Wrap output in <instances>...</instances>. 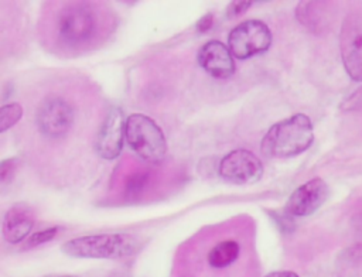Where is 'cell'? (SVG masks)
<instances>
[{
  "mask_svg": "<svg viewBox=\"0 0 362 277\" xmlns=\"http://www.w3.org/2000/svg\"><path fill=\"white\" fill-rule=\"evenodd\" d=\"M329 188L322 178H313L296 188L287 199L284 212L293 218L310 216L328 199Z\"/></svg>",
  "mask_w": 362,
  "mask_h": 277,
  "instance_id": "9",
  "label": "cell"
},
{
  "mask_svg": "<svg viewBox=\"0 0 362 277\" xmlns=\"http://www.w3.org/2000/svg\"><path fill=\"white\" fill-rule=\"evenodd\" d=\"M240 253V246L235 240H222L215 244L208 253V263L211 267L223 269L232 264Z\"/></svg>",
  "mask_w": 362,
  "mask_h": 277,
  "instance_id": "13",
  "label": "cell"
},
{
  "mask_svg": "<svg viewBox=\"0 0 362 277\" xmlns=\"http://www.w3.org/2000/svg\"><path fill=\"white\" fill-rule=\"evenodd\" d=\"M136 246L130 235L100 233L71 239L62 244V252L81 259H116L132 254Z\"/></svg>",
  "mask_w": 362,
  "mask_h": 277,
  "instance_id": "2",
  "label": "cell"
},
{
  "mask_svg": "<svg viewBox=\"0 0 362 277\" xmlns=\"http://www.w3.org/2000/svg\"><path fill=\"white\" fill-rule=\"evenodd\" d=\"M218 172L225 181L232 184H253L262 178L263 164L252 151L236 148L222 157Z\"/></svg>",
  "mask_w": 362,
  "mask_h": 277,
  "instance_id": "7",
  "label": "cell"
},
{
  "mask_svg": "<svg viewBox=\"0 0 362 277\" xmlns=\"http://www.w3.org/2000/svg\"><path fill=\"white\" fill-rule=\"evenodd\" d=\"M38 130L51 138L65 136L74 124V109L62 98L45 99L37 112Z\"/></svg>",
  "mask_w": 362,
  "mask_h": 277,
  "instance_id": "8",
  "label": "cell"
},
{
  "mask_svg": "<svg viewBox=\"0 0 362 277\" xmlns=\"http://www.w3.org/2000/svg\"><path fill=\"white\" fill-rule=\"evenodd\" d=\"M314 141V129L310 117L296 113L274 123L262 140V153L270 158L296 157Z\"/></svg>",
  "mask_w": 362,
  "mask_h": 277,
  "instance_id": "1",
  "label": "cell"
},
{
  "mask_svg": "<svg viewBox=\"0 0 362 277\" xmlns=\"http://www.w3.org/2000/svg\"><path fill=\"white\" fill-rule=\"evenodd\" d=\"M16 164H17V158H7L3 160L0 164V182L6 184L7 181L11 179L13 172L16 170Z\"/></svg>",
  "mask_w": 362,
  "mask_h": 277,
  "instance_id": "16",
  "label": "cell"
},
{
  "mask_svg": "<svg viewBox=\"0 0 362 277\" xmlns=\"http://www.w3.org/2000/svg\"><path fill=\"white\" fill-rule=\"evenodd\" d=\"M344 68L351 79L362 81V10L354 8L344 18L339 33Z\"/></svg>",
  "mask_w": 362,
  "mask_h": 277,
  "instance_id": "5",
  "label": "cell"
},
{
  "mask_svg": "<svg viewBox=\"0 0 362 277\" xmlns=\"http://www.w3.org/2000/svg\"><path fill=\"white\" fill-rule=\"evenodd\" d=\"M34 228V212L24 204L13 205L3 218L1 233L8 243L23 242Z\"/></svg>",
  "mask_w": 362,
  "mask_h": 277,
  "instance_id": "12",
  "label": "cell"
},
{
  "mask_svg": "<svg viewBox=\"0 0 362 277\" xmlns=\"http://www.w3.org/2000/svg\"><path fill=\"white\" fill-rule=\"evenodd\" d=\"M264 277H298L294 271H287V270H279V271H272L266 274Z\"/></svg>",
  "mask_w": 362,
  "mask_h": 277,
  "instance_id": "19",
  "label": "cell"
},
{
  "mask_svg": "<svg viewBox=\"0 0 362 277\" xmlns=\"http://www.w3.org/2000/svg\"><path fill=\"white\" fill-rule=\"evenodd\" d=\"M23 107L17 102L3 105L0 107V133H4L7 129L13 127L23 116Z\"/></svg>",
  "mask_w": 362,
  "mask_h": 277,
  "instance_id": "14",
  "label": "cell"
},
{
  "mask_svg": "<svg viewBox=\"0 0 362 277\" xmlns=\"http://www.w3.org/2000/svg\"><path fill=\"white\" fill-rule=\"evenodd\" d=\"M126 119L120 107H112L102 122L95 140L96 154L105 160H115L123 148Z\"/></svg>",
  "mask_w": 362,
  "mask_h": 277,
  "instance_id": "10",
  "label": "cell"
},
{
  "mask_svg": "<svg viewBox=\"0 0 362 277\" xmlns=\"http://www.w3.org/2000/svg\"><path fill=\"white\" fill-rule=\"evenodd\" d=\"M59 277H64V276H59Z\"/></svg>",
  "mask_w": 362,
  "mask_h": 277,
  "instance_id": "20",
  "label": "cell"
},
{
  "mask_svg": "<svg viewBox=\"0 0 362 277\" xmlns=\"http://www.w3.org/2000/svg\"><path fill=\"white\" fill-rule=\"evenodd\" d=\"M272 31L266 23L252 18L239 23L228 35V47L238 59L266 52L272 45Z\"/></svg>",
  "mask_w": 362,
  "mask_h": 277,
  "instance_id": "4",
  "label": "cell"
},
{
  "mask_svg": "<svg viewBox=\"0 0 362 277\" xmlns=\"http://www.w3.org/2000/svg\"><path fill=\"white\" fill-rule=\"evenodd\" d=\"M58 229L57 228H48L45 230H40V232H35L34 235H31L25 243V247H35L38 244H42V243H47L49 240H52L57 235Z\"/></svg>",
  "mask_w": 362,
  "mask_h": 277,
  "instance_id": "15",
  "label": "cell"
},
{
  "mask_svg": "<svg viewBox=\"0 0 362 277\" xmlns=\"http://www.w3.org/2000/svg\"><path fill=\"white\" fill-rule=\"evenodd\" d=\"M252 6L250 1H232L228 8H226V13L229 17H236V16H240L243 14L246 10H249V7Z\"/></svg>",
  "mask_w": 362,
  "mask_h": 277,
  "instance_id": "17",
  "label": "cell"
},
{
  "mask_svg": "<svg viewBox=\"0 0 362 277\" xmlns=\"http://www.w3.org/2000/svg\"><path fill=\"white\" fill-rule=\"evenodd\" d=\"M214 24V14L212 13H206L205 16H202L198 21H197V31L198 33H206Z\"/></svg>",
  "mask_w": 362,
  "mask_h": 277,
  "instance_id": "18",
  "label": "cell"
},
{
  "mask_svg": "<svg viewBox=\"0 0 362 277\" xmlns=\"http://www.w3.org/2000/svg\"><path fill=\"white\" fill-rule=\"evenodd\" d=\"M199 66L212 78L226 79L235 73V57L228 45L218 40H209L197 52Z\"/></svg>",
  "mask_w": 362,
  "mask_h": 277,
  "instance_id": "11",
  "label": "cell"
},
{
  "mask_svg": "<svg viewBox=\"0 0 362 277\" xmlns=\"http://www.w3.org/2000/svg\"><path fill=\"white\" fill-rule=\"evenodd\" d=\"M95 31L96 17L86 4H72L61 10L57 20V33L65 44H83L92 38Z\"/></svg>",
  "mask_w": 362,
  "mask_h": 277,
  "instance_id": "6",
  "label": "cell"
},
{
  "mask_svg": "<svg viewBox=\"0 0 362 277\" xmlns=\"http://www.w3.org/2000/svg\"><path fill=\"white\" fill-rule=\"evenodd\" d=\"M124 137L129 147L147 163H160L167 153V141L161 127L143 113L126 117Z\"/></svg>",
  "mask_w": 362,
  "mask_h": 277,
  "instance_id": "3",
  "label": "cell"
}]
</instances>
